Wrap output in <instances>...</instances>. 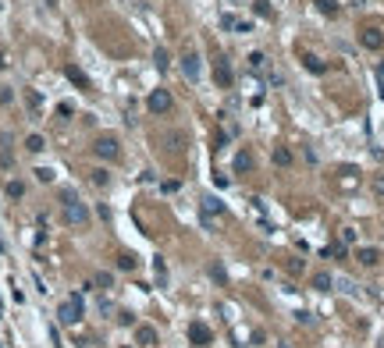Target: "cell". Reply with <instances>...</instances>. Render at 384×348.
<instances>
[{
	"mask_svg": "<svg viewBox=\"0 0 384 348\" xmlns=\"http://www.w3.org/2000/svg\"><path fill=\"white\" fill-rule=\"evenodd\" d=\"M167 149H181V146H185V135H181V132H167Z\"/></svg>",
	"mask_w": 384,
	"mask_h": 348,
	"instance_id": "cell-12",
	"label": "cell"
},
{
	"mask_svg": "<svg viewBox=\"0 0 384 348\" xmlns=\"http://www.w3.org/2000/svg\"><path fill=\"white\" fill-rule=\"evenodd\" d=\"M57 320H60V323H68V327H71V323H79V320H82V298H79V295H71L64 306L57 309Z\"/></svg>",
	"mask_w": 384,
	"mask_h": 348,
	"instance_id": "cell-2",
	"label": "cell"
},
{
	"mask_svg": "<svg viewBox=\"0 0 384 348\" xmlns=\"http://www.w3.org/2000/svg\"><path fill=\"white\" fill-rule=\"evenodd\" d=\"M64 75H68V79H71L75 85L82 89V93H93V82L86 79V71H79V68H75V64H68V68H64Z\"/></svg>",
	"mask_w": 384,
	"mask_h": 348,
	"instance_id": "cell-6",
	"label": "cell"
},
{
	"mask_svg": "<svg viewBox=\"0 0 384 348\" xmlns=\"http://www.w3.org/2000/svg\"><path fill=\"white\" fill-rule=\"evenodd\" d=\"M306 68H310V71H324V64H320L317 57H306Z\"/></svg>",
	"mask_w": 384,
	"mask_h": 348,
	"instance_id": "cell-24",
	"label": "cell"
},
{
	"mask_svg": "<svg viewBox=\"0 0 384 348\" xmlns=\"http://www.w3.org/2000/svg\"><path fill=\"white\" fill-rule=\"evenodd\" d=\"M135 341H139L143 348H153L157 345V330L153 327H135Z\"/></svg>",
	"mask_w": 384,
	"mask_h": 348,
	"instance_id": "cell-7",
	"label": "cell"
},
{
	"mask_svg": "<svg viewBox=\"0 0 384 348\" xmlns=\"http://www.w3.org/2000/svg\"><path fill=\"white\" fill-rule=\"evenodd\" d=\"M25 149H29V153H39V149H43V139H39V135H29V139H25Z\"/></svg>",
	"mask_w": 384,
	"mask_h": 348,
	"instance_id": "cell-18",
	"label": "cell"
},
{
	"mask_svg": "<svg viewBox=\"0 0 384 348\" xmlns=\"http://www.w3.org/2000/svg\"><path fill=\"white\" fill-rule=\"evenodd\" d=\"M118 267H121V270H135V256L121 252V256H118Z\"/></svg>",
	"mask_w": 384,
	"mask_h": 348,
	"instance_id": "cell-19",
	"label": "cell"
},
{
	"mask_svg": "<svg viewBox=\"0 0 384 348\" xmlns=\"http://www.w3.org/2000/svg\"><path fill=\"white\" fill-rule=\"evenodd\" d=\"M264 60H267V57H264V54H253V57H249V64H253V68H256V71H260V68H264Z\"/></svg>",
	"mask_w": 384,
	"mask_h": 348,
	"instance_id": "cell-25",
	"label": "cell"
},
{
	"mask_svg": "<svg viewBox=\"0 0 384 348\" xmlns=\"http://www.w3.org/2000/svg\"><path fill=\"white\" fill-rule=\"evenodd\" d=\"M93 153L103 157V160H118V157H121V146H118L114 135H100V139L93 142Z\"/></svg>",
	"mask_w": 384,
	"mask_h": 348,
	"instance_id": "cell-3",
	"label": "cell"
},
{
	"mask_svg": "<svg viewBox=\"0 0 384 348\" xmlns=\"http://www.w3.org/2000/svg\"><path fill=\"white\" fill-rule=\"evenodd\" d=\"M249 167H253V157H249V153H238V157H235V171L242 174V171H249Z\"/></svg>",
	"mask_w": 384,
	"mask_h": 348,
	"instance_id": "cell-14",
	"label": "cell"
},
{
	"mask_svg": "<svg viewBox=\"0 0 384 348\" xmlns=\"http://www.w3.org/2000/svg\"><path fill=\"white\" fill-rule=\"evenodd\" d=\"M317 7L324 11V14H338V4H334V0H317Z\"/></svg>",
	"mask_w": 384,
	"mask_h": 348,
	"instance_id": "cell-21",
	"label": "cell"
},
{
	"mask_svg": "<svg viewBox=\"0 0 384 348\" xmlns=\"http://www.w3.org/2000/svg\"><path fill=\"white\" fill-rule=\"evenodd\" d=\"M274 163H278V167H288V163H292V153H288L285 146H278V149H274Z\"/></svg>",
	"mask_w": 384,
	"mask_h": 348,
	"instance_id": "cell-13",
	"label": "cell"
},
{
	"mask_svg": "<svg viewBox=\"0 0 384 348\" xmlns=\"http://www.w3.org/2000/svg\"><path fill=\"white\" fill-rule=\"evenodd\" d=\"M359 39H363V47H370V50H377L381 43H384V36L377 32V28H363V36H359Z\"/></svg>",
	"mask_w": 384,
	"mask_h": 348,
	"instance_id": "cell-9",
	"label": "cell"
},
{
	"mask_svg": "<svg viewBox=\"0 0 384 348\" xmlns=\"http://www.w3.org/2000/svg\"><path fill=\"white\" fill-rule=\"evenodd\" d=\"M359 263L363 267H377L381 263V252L377 249H359Z\"/></svg>",
	"mask_w": 384,
	"mask_h": 348,
	"instance_id": "cell-11",
	"label": "cell"
},
{
	"mask_svg": "<svg viewBox=\"0 0 384 348\" xmlns=\"http://www.w3.org/2000/svg\"><path fill=\"white\" fill-rule=\"evenodd\" d=\"M96 284L100 288H111V274H96Z\"/></svg>",
	"mask_w": 384,
	"mask_h": 348,
	"instance_id": "cell-26",
	"label": "cell"
},
{
	"mask_svg": "<svg viewBox=\"0 0 384 348\" xmlns=\"http://www.w3.org/2000/svg\"><path fill=\"white\" fill-rule=\"evenodd\" d=\"M217 82L228 89L232 85V68H228V57H217Z\"/></svg>",
	"mask_w": 384,
	"mask_h": 348,
	"instance_id": "cell-10",
	"label": "cell"
},
{
	"mask_svg": "<svg viewBox=\"0 0 384 348\" xmlns=\"http://www.w3.org/2000/svg\"><path fill=\"white\" fill-rule=\"evenodd\" d=\"M313 288H317V292H331V277H327V274H317V277H313Z\"/></svg>",
	"mask_w": 384,
	"mask_h": 348,
	"instance_id": "cell-17",
	"label": "cell"
},
{
	"mask_svg": "<svg viewBox=\"0 0 384 348\" xmlns=\"http://www.w3.org/2000/svg\"><path fill=\"white\" fill-rule=\"evenodd\" d=\"M189 341H192L196 348H207V345L213 341V334H210L207 323H192V327H189Z\"/></svg>",
	"mask_w": 384,
	"mask_h": 348,
	"instance_id": "cell-5",
	"label": "cell"
},
{
	"mask_svg": "<svg viewBox=\"0 0 384 348\" xmlns=\"http://www.w3.org/2000/svg\"><path fill=\"white\" fill-rule=\"evenodd\" d=\"M157 68H160V71H167V68H171V57H167L164 50H157Z\"/></svg>",
	"mask_w": 384,
	"mask_h": 348,
	"instance_id": "cell-22",
	"label": "cell"
},
{
	"mask_svg": "<svg viewBox=\"0 0 384 348\" xmlns=\"http://www.w3.org/2000/svg\"><path fill=\"white\" fill-rule=\"evenodd\" d=\"M7 195H11V199H22V195H25V185H22V181H7Z\"/></svg>",
	"mask_w": 384,
	"mask_h": 348,
	"instance_id": "cell-15",
	"label": "cell"
},
{
	"mask_svg": "<svg viewBox=\"0 0 384 348\" xmlns=\"http://www.w3.org/2000/svg\"><path fill=\"white\" fill-rule=\"evenodd\" d=\"M60 199H64V220L71 224V228H86V224H89V206L79 203L71 192H64Z\"/></svg>",
	"mask_w": 384,
	"mask_h": 348,
	"instance_id": "cell-1",
	"label": "cell"
},
{
	"mask_svg": "<svg viewBox=\"0 0 384 348\" xmlns=\"http://www.w3.org/2000/svg\"><path fill=\"white\" fill-rule=\"evenodd\" d=\"M203 214H207V217H210V214H221V203L213 199V195H207V199H203Z\"/></svg>",
	"mask_w": 384,
	"mask_h": 348,
	"instance_id": "cell-16",
	"label": "cell"
},
{
	"mask_svg": "<svg viewBox=\"0 0 384 348\" xmlns=\"http://www.w3.org/2000/svg\"><path fill=\"white\" fill-rule=\"evenodd\" d=\"M149 110L153 114H167L171 110V93H167V89H153L149 93Z\"/></svg>",
	"mask_w": 384,
	"mask_h": 348,
	"instance_id": "cell-4",
	"label": "cell"
},
{
	"mask_svg": "<svg viewBox=\"0 0 384 348\" xmlns=\"http://www.w3.org/2000/svg\"><path fill=\"white\" fill-rule=\"evenodd\" d=\"M181 71H185L189 79H199V57H196L192 50H189L185 57H181Z\"/></svg>",
	"mask_w": 384,
	"mask_h": 348,
	"instance_id": "cell-8",
	"label": "cell"
},
{
	"mask_svg": "<svg viewBox=\"0 0 384 348\" xmlns=\"http://www.w3.org/2000/svg\"><path fill=\"white\" fill-rule=\"evenodd\" d=\"M25 103H29V110H32V114H39V96L32 93V89L25 93Z\"/></svg>",
	"mask_w": 384,
	"mask_h": 348,
	"instance_id": "cell-20",
	"label": "cell"
},
{
	"mask_svg": "<svg viewBox=\"0 0 384 348\" xmlns=\"http://www.w3.org/2000/svg\"><path fill=\"white\" fill-rule=\"evenodd\" d=\"M107 181H111L107 171H93V185H107Z\"/></svg>",
	"mask_w": 384,
	"mask_h": 348,
	"instance_id": "cell-23",
	"label": "cell"
}]
</instances>
